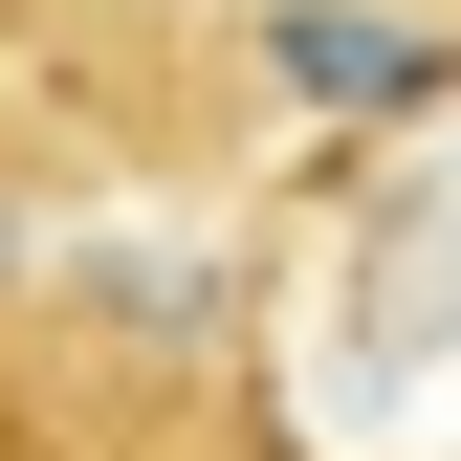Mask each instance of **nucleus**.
I'll return each instance as SVG.
<instances>
[{
    "mask_svg": "<svg viewBox=\"0 0 461 461\" xmlns=\"http://www.w3.org/2000/svg\"><path fill=\"white\" fill-rule=\"evenodd\" d=\"M23 220H44V154L0 132V285H23Z\"/></svg>",
    "mask_w": 461,
    "mask_h": 461,
    "instance_id": "1",
    "label": "nucleus"
}]
</instances>
